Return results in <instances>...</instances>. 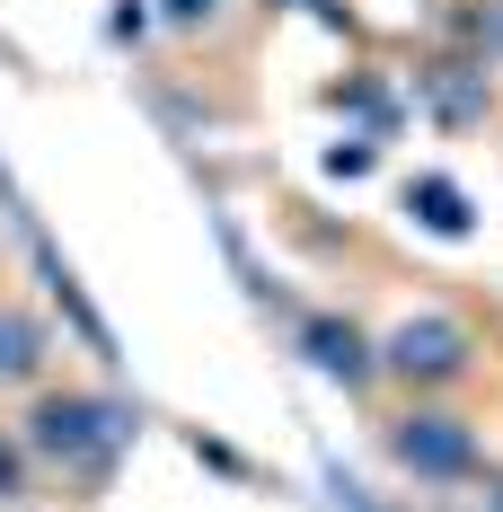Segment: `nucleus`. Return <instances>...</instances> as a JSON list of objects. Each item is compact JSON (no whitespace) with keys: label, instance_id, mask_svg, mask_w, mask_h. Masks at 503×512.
Masks as SVG:
<instances>
[{"label":"nucleus","instance_id":"1","mask_svg":"<svg viewBox=\"0 0 503 512\" xmlns=\"http://www.w3.org/2000/svg\"><path fill=\"white\" fill-rule=\"evenodd\" d=\"M18 433H27V451H36L45 468H62L71 486H106L115 460L133 451V407L89 398V389H45Z\"/></svg>","mask_w":503,"mask_h":512},{"label":"nucleus","instance_id":"6","mask_svg":"<svg viewBox=\"0 0 503 512\" xmlns=\"http://www.w3.org/2000/svg\"><path fill=\"white\" fill-rule=\"evenodd\" d=\"M36 371H45V327L27 309H0V389L36 380Z\"/></svg>","mask_w":503,"mask_h":512},{"label":"nucleus","instance_id":"2","mask_svg":"<svg viewBox=\"0 0 503 512\" xmlns=\"http://www.w3.org/2000/svg\"><path fill=\"white\" fill-rule=\"evenodd\" d=\"M389 460L415 477V486H468L477 468H486V442H477V424L451 407H406L389 424Z\"/></svg>","mask_w":503,"mask_h":512},{"label":"nucleus","instance_id":"8","mask_svg":"<svg viewBox=\"0 0 503 512\" xmlns=\"http://www.w3.org/2000/svg\"><path fill=\"white\" fill-rule=\"evenodd\" d=\"M159 9H168V18H177V27H203V18H212V9H221V0H159Z\"/></svg>","mask_w":503,"mask_h":512},{"label":"nucleus","instance_id":"7","mask_svg":"<svg viewBox=\"0 0 503 512\" xmlns=\"http://www.w3.org/2000/svg\"><path fill=\"white\" fill-rule=\"evenodd\" d=\"M27 433H0V495H27Z\"/></svg>","mask_w":503,"mask_h":512},{"label":"nucleus","instance_id":"3","mask_svg":"<svg viewBox=\"0 0 503 512\" xmlns=\"http://www.w3.org/2000/svg\"><path fill=\"white\" fill-rule=\"evenodd\" d=\"M468 354H477V345H468L459 318H406L398 336L380 345V371H398L406 389H451L459 371H468Z\"/></svg>","mask_w":503,"mask_h":512},{"label":"nucleus","instance_id":"9","mask_svg":"<svg viewBox=\"0 0 503 512\" xmlns=\"http://www.w3.org/2000/svg\"><path fill=\"white\" fill-rule=\"evenodd\" d=\"M486 512H503V486H495V504H486Z\"/></svg>","mask_w":503,"mask_h":512},{"label":"nucleus","instance_id":"5","mask_svg":"<svg viewBox=\"0 0 503 512\" xmlns=\"http://www.w3.org/2000/svg\"><path fill=\"white\" fill-rule=\"evenodd\" d=\"M406 212H415L433 239H468V230H477V212H468V195H459L451 177H415V186H406Z\"/></svg>","mask_w":503,"mask_h":512},{"label":"nucleus","instance_id":"4","mask_svg":"<svg viewBox=\"0 0 503 512\" xmlns=\"http://www.w3.org/2000/svg\"><path fill=\"white\" fill-rule=\"evenodd\" d=\"M301 354H309V371H327L345 389H371V371H380V354L362 345V327H345V318H301Z\"/></svg>","mask_w":503,"mask_h":512}]
</instances>
